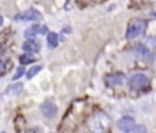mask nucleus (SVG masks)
Wrapping results in <instances>:
<instances>
[{
    "label": "nucleus",
    "instance_id": "obj_4",
    "mask_svg": "<svg viewBox=\"0 0 156 133\" xmlns=\"http://www.w3.org/2000/svg\"><path fill=\"white\" fill-rule=\"evenodd\" d=\"M15 21H41L43 16L41 13L35 9H28L27 11H23L21 13H17L13 17Z\"/></svg>",
    "mask_w": 156,
    "mask_h": 133
},
{
    "label": "nucleus",
    "instance_id": "obj_17",
    "mask_svg": "<svg viewBox=\"0 0 156 133\" xmlns=\"http://www.w3.org/2000/svg\"><path fill=\"white\" fill-rule=\"evenodd\" d=\"M147 43H149V46L151 50H156V37H152V38H149L147 39ZM149 49V50H150Z\"/></svg>",
    "mask_w": 156,
    "mask_h": 133
},
{
    "label": "nucleus",
    "instance_id": "obj_1",
    "mask_svg": "<svg viewBox=\"0 0 156 133\" xmlns=\"http://www.w3.org/2000/svg\"><path fill=\"white\" fill-rule=\"evenodd\" d=\"M88 127L91 133H106L110 127V117L102 111H96L89 117Z\"/></svg>",
    "mask_w": 156,
    "mask_h": 133
},
{
    "label": "nucleus",
    "instance_id": "obj_12",
    "mask_svg": "<svg viewBox=\"0 0 156 133\" xmlns=\"http://www.w3.org/2000/svg\"><path fill=\"white\" fill-rule=\"evenodd\" d=\"M37 60V57L34 56V55H32V54H24V55H22V56H20V62L22 63V65H27V63H32V62H34Z\"/></svg>",
    "mask_w": 156,
    "mask_h": 133
},
{
    "label": "nucleus",
    "instance_id": "obj_11",
    "mask_svg": "<svg viewBox=\"0 0 156 133\" xmlns=\"http://www.w3.org/2000/svg\"><path fill=\"white\" fill-rule=\"evenodd\" d=\"M22 88H23V84L22 83H15V84H12V85L9 87L7 93L9 94H12V95H18L22 92Z\"/></svg>",
    "mask_w": 156,
    "mask_h": 133
},
{
    "label": "nucleus",
    "instance_id": "obj_7",
    "mask_svg": "<svg viewBox=\"0 0 156 133\" xmlns=\"http://www.w3.org/2000/svg\"><path fill=\"white\" fill-rule=\"evenodd\" d=\"M40 111H41L43 116H45L48 118H51L57 113V106L51 101H44L40 105Z\"/></svg>",
    "mask_w": 156,
    "mask_h": 133
},
{
    "label": "nucleus",
    "instance_id": "obj_13",
    "mask_svg": "<svg viewBox=\"0 0 156 133\" xmlns=\"http://www.w3.org/2000/svg\"><path fill=\"white\" fill-rule=\"evenodd\" d=\"M135 49H136V51L139 52V55H141V56H144V57H150V50H149L145 45L138 44V45L135 46Z\"/></svg>",
    "mask_w": 156,
    "mask_h": 133
},
{
    "label": "nucleus",
    "instance_id": "obj_8",
    "mask_svg": "<svg viewBox=\"0 0 156 133\" xmlns=\"http://www.w3.org/2000/svg\"><path fill=\"white\" fill-rule=\"evenodd\" d=\"M46 32H48V27H46V26L40 27L39 24H33V26H30L29 28L26 29V32H24V37H26V38H32V37H34V35L38 34V33H40V34H45Z\"/></svg>",
    "mask_w": 156,
    "mask_h": 133
},
{
    "label": "nucleus",
    "instance_id": "obj_9",
    "mask_svg": "<svg viewBox=\"0 0 156 133\" xmlns=\"http://www.w3.org/2000/svg\"><path fill=\"white\" fill-rule=\"evenodd\" d=\"M22 49H23L26 52H28V54L38 52V51L40 50V44H39L38 41L33 40V39H28V40H26V41L23 43Z\"/></svg>",
    "mask_w": 156,
    "mask_h": 133
},
{
    "label": "nucleus",
    "instance_id": "obj_6",
    "mask_svg": "<svg viewBox=\"0 0 156 133\" xmlns=\"http://www.w3.org/2000/svg\"><path fill=\"white\" fill-rule=\"evenodd\" d=\"M135 126V121L133 117L130 116H123L121 117L118 121H117V127L121 132L123 133H128V132H132V129L134 128Z\"/></svg>",
    "mask_w": 156,
    "mask_h": 133
},
{
    "label": "nucleus",
    "instance_id": "obj_15",
    "mask_svg": "<svg viewBox=\"0 0 156 133\" xmlns=\"http://www.w3.org/2000/svg\"><path fill=\"white\" fill-rule=\"evenodd\" d=\"M132 133H147V128L144 124H138V126H134V128L132 129Z\"/></svg>",
    "mask_w": 156,
    "mask_h": 133
},
{
    "label": "nucleus",
    "instance_id": "obj_19",
    "mask_svg": "<svg viewBox=\"0 0 156 133\" xmlns=\"http://www.w3.org/2000/svg\"><path fill=\"white\" fill-rule=\"evenodd\" d=\"M1 24H2V17L0 16V26H1Z\"/></svg>",
    "mask_w": 156,
    "mask_h": 133
},
{
    "label": "nucleus",
    "instance_id": "obj_5",
    "mask_svg": "<svg viewBox=\"0 0 156 133\" xmlns=\"http://www.w3.org/2000/svg\"><path fill=\"white\" fill-rule=\"evenodd\" d=\"M105 83L108 87H117V85H122L126 82V74L122 72H116V73H111V74H106L105 76Z\"/></svg>",
    "mask_w": 156,
    "mask_h": 133
},
{
    "label": "nucleus",
    "instance_id": "obj_18",
    "mask_svg": "<svg viewBox=\"0 0 156 133\" xmlns=\"http://www.w3.org/2000/svg\"><path fill=\"white\" fill-rule=\"evenodd\" d=\"M5 71H6V65H5V62H4V61H1V60H0V77L5 73Z\"/></svg>",
    "mask_w": 156,
    "mask_h": 133
},
{
    "label": "nucleus",
    "instance_id": "obj_20",
    "mask_svg": "<svg viewBox=\"0 0 156 133\" xmlns=\"http://www.w3.org/2000/svg\"><path fill=\"white\" fill-rule=\"evenodd\" d=\"M0 48H1V44H0Z\"/></svg>",
    "mask_w": 156,
    "mask_h": 133
},
{
    "label": "nucleus",
    "instance_id": "obj_10",
    "mask_svg": "<svg viewBox=\"0 0 156 133\" xmlns=\"http://www.w3.org/2000/svg\"><path fill=\"white\" fill-rule=\"evenodd\" d=\"M46 41H48L49 48H51V49H52V48H56V46H57V44H58V37H57V34H56V33H54V32L48 33Z\"/></svg>",
    "mask_w": 156,
    "mask_h": 133
},
{
    "label": "nucleus",
    "instance_id": "obj_16",
    "mask_svg": "<svg viewBox=\"0 0 156 133\" xmlns=\"http://www.w3.org/2000/svg\"><path fill=\"white\" fill-rule=\"evenodd\" d=\"M24 72H26L24 67H22V66H21V67H18V68L16 70V73L13 74L12 79H13V81H15V79H18V78H20L21 76H23V74H24Z\"/></svg>",
    "mask_w": 156,
    "mask_h": 133
},
{
    "label": "nucleus",
    "instance_id": "obj_3",
    "mask_svg": "<svg viewBox=\"0 0 156 133\" xmlns=\"http://www.w3.org/2000/svg\"><path fill=\"white\" fill-rule=\"evenodd\" d=\"M128 83L132 90H144L149 87V78L144 73H135L129 78Z\"/></svg>",
    "mask_w": 156,
    "mask_h": 133
},
{
    "label": "nucleus",
    "instance_id": "obj_14",
    "mask_svg": "<svg viewBox=\"0 0 156 133\" xmlns=\"http://www.w3.org/2000/svg\"><path fill=\"white\" fill-rule=\"evenodd\" d=\"M41 70V66L40 65H35V66H33L27 73H26V76H27V78L28 79H30V78H33L35 74H38V72Z\"/></svg>",
    "mask_w": 156,
    "mask_h": 133
},
{
    "label": "nucleus",
    "instance_id": "obj_2",
    "mask_svg": "<svg viewBox=\"0 0 156 133\" xmlns=\"http://www.w3.org/2000/svg\"><path fill=\"white\" fill-rule=\"evenodd\" d=\"M146 28V21L141 20V18H132L128 23V28H127V38L128 39H135L138 37H140Z\"/></svg>",
    "mask_w": 156,
    "mask_h": 133
}]
</instances>
